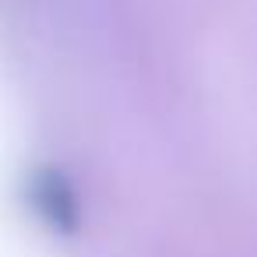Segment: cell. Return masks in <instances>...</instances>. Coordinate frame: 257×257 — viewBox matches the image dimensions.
<instances>
[{"mask_svg":"<svg viewBox=\"0 0 257 257\" xmlns=\"http://www.w3.org/2000/svg\"><path fill=\"white\" fill-rule=\"evenodd\" d=\"M29 204L32 211L60 236H74L81 229V201L71 187V180L57 169V166H39L29 173L25 183Z\"/></svg>","mask_w":257,"mask_h":257,"instance_id":"cell-1","label":"cell"}]
</instances>
